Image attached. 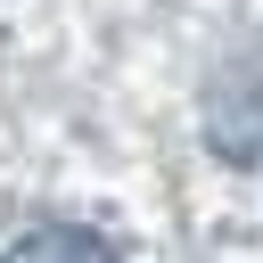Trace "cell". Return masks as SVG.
Here are the masks:
<instances>
[{
    "mask_svg": "<svg viewBox=\"0 0 263 263\" xmlns=\"http://www.w3.org/2000/svg\"><path fill=\"white\" fill-rule=\"evenodd\" d=\"M0 263H115V247H107L99 230H82V222H41V230H25Z\"/></svg>",
    "mask_w": 263,
    "mask_h": 263,
    "instance_id": "obj_1",
    "label": "cell"
}]
</instances>
